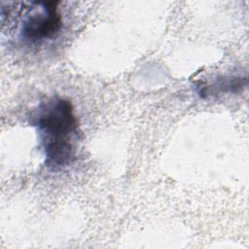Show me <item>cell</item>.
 I'll use <instances>...</instances> for the list:
<instances>
[{"label":"cell","instance_id":"1","mask_svg":"<svg viewBox=\"0 0 249 249\" xmlns=\"http://www.w3.org/2000/svg\"><path fill=\"white\" fill-rule=\"evenodd\" d=\"M34 125L37 127L45 164L49 169L58 170L74 161L78 121L69 100L53 97L43 102L38 109Z\"/></svg>","mask_w":249,"mask_h":249},{"label":"cell","instance_id":"2","mask_svg":"<svg viewBox=\"0 0 249 249\" xmlns=\"http://www.w3.org/2000/svg\"><path fill=\"white\" fill-rule=\"evenodd\" d=\"M28 12L21 23L19 36L29 44H39L55 37L61 27L62 18L57 1L29 3Z\"/></svg>","mask_w":249,"mask_h":249},{"label":"cell","instance_id":"3","mask_svg":"<svg viewBox=\"0 0 249 249\" xmlns=\"http://www.w3.org/2000/svg\"><path fill=\"white\" fill-rule=\"evenodd\" d=\"M247 84L245 77L231 76V77H218L215 81L207 85L198 87V93L201 97L207 95H217L223 93H234L240 91Z\"/></svg>","mask_w":249,"mask_h":249}]
</instances>
